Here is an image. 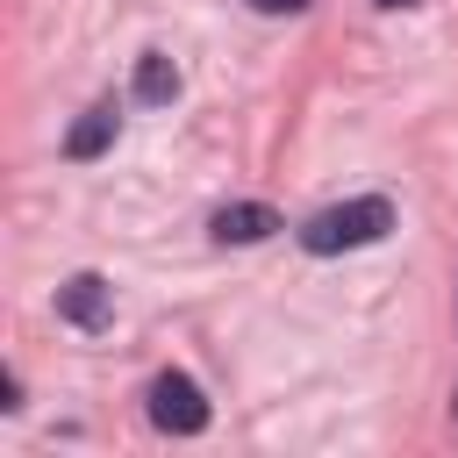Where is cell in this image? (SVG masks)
Masks as SVG:
<instances>
[{"mask_svg":"<svg viewBox=\"0 0 458 458\" xmlns=\"http://www.w3.org/2000/svg\"><path fill=\"white\" fill-rule=\"evenodd\" d=\"M394 229V200L386 193H358V200H336V208H315L301 222V250L315 258H336V250H365Z\"/></svg>","mask_w":458,"mask_h":458,"instance_id":"6da1fadb","label":"cell"},{"mask_svg":"<svg viewBox=\"0 0 458 458\" xmlns=\"http://www.w3.org/2000/svg\"><path fill=\"white\" fill-rule=\"evenodd\" d=\"M150 422L165 437H200L208 429V394L186 379V372H157L150 379Z\"/></svg>","mask_w":458,"mask_h":458,"instance_id":"7a4b0ae2","label":"cell"},{"mask_svg":"<svg viewBox=\"0 0 458 458\" xmlns=\"http://www.w3.org/2000/svg\"><path fill=\"white\" fill-rule=\"evenodd\" d=\"M107 308H114V286H107L100 272H72V279L57 286V315H64L72 329H100Z\"/></svg>","mask_w":458,"mask_h":458,"instance_id":"3957f363","label":"cell"},{"mask_svg":"<svg viewBox=\"0 0 458 458\" xmlns=\"http://www.w3.org/2000/svg\"><path fill=\"white\" fill-rule=\"evenodd\" d=\"M272 229H279V215H272L265 200H236V208H222V215L208 222L215 243H265Z\"/></svg>","mask_w":458,"mask_h":458,"instance_id":"277c9868","label":"cell"},{"mask_svg":"<svg viewBox=\"0 0 458 458\" xmlns=\"http://www.w3.org/2000/svg\"><path fill=\"white\" fill-rule=\"evenodd\" d=\"M114 129H122V114H114V100H100V107H86L79 122H72V136H64V157H100L107 143H114Z\"/></svg>","mask_w":458,"mask_h":458,"instance_id":"5b68a950","label":"cell"},{"mask_svg":"<svg viewBox=\"0 0 458 458\" xmlns=\"http://www.w3.org/2000/svg\"><path fill=\"white\" fill-rule=\"evenodd\" d=\"M172 93H179V64H172L165 50H143V57H136V100H143V107H165Z\"/></svg>","mask_w":458,"mask_h":458,"instance_id":"8992f818","label":"cell"},{"mask_svg":"<svg viewBox=\"0 0 458 458\" xmlns=\"http://www.w3.org/2000/svg\"><path fill=\"white\" fill-rule=\"evenodd\" d=\"M250 7H258V14H301L308 0H250Z\"/></svg>","mask_w":458,"mask_h":458,"instance_id":"52a82bcc","label":"cell"},{"mask_svg":"<svg viewBox=\"0 0 458 458\" xmlns=\"http://www.w3.org/2000/svg\"><path fill=\"white\" fill-rule=\"evenodd\" d=\"M379 7H415V0H379Z\"/></svg>","mask_w":458,"mask_h":458,"instance_id":"ba28073f","label":"cell"}]
</instances>
